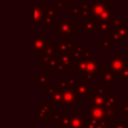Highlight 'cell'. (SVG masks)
Instances as JSON below:
<instances>
[{"instance_id": "4fadbf2b", "label": "cell", "mask_w": 128, "mask_h": 128, "mask_svg": "<svg viewBox=\"0 0 128 128\" xmlns=\"http://www.w3.org/2000/svg\"><path fill=\"white\" fill-rule=\"evenodd\" d=\"M60 115L59 110H51V109H44L40 106L36 107V118L41 120H55Z\"/></svg>"}, {"instance_id": "9c48e42d", "label": "cell", "mask_w": 128, "mask_h": 128, "mask_svg": "<svg viewBox=\"0 0 128 128\" xmlns=\"http://www.w3.org/2000/svg\"><path fill=\"white\" fill-rule=\"evenodd\" d=\"M58 62L63 66L65 70H76L77 71V62L74 60V57L71 52L57 54Z\"/></svg>"}, {"instance_id": "4dcf8cb0", "label": "cell", "mask_w": 128, "mask_h": 128, "mask_svg": "<svg viewBox=\"0 0 128 128\" xmlns=\"http://www.w3.org/2000/svg\"><path fill=\"white\" fill-rule=\"evenodd\" d=\"M56 91V87L54 84H50L47 88H46V93H45V97L46 98H51L53 96V94Z\"/></svg>"}, {"instance_id": "d6986e66", "label": "cell", "mask_w": 128, "mask_h": 128, "mask_svg": "<svg viewBox=\"0 0 128 128\" xmlns=\"http://www.w3.org/2000/svg\"><path fill=\"white\" fill-rule=\"evenodd\" d=\"M70 121H71V116H69V115H59L54 120V124L58 125L59 128H69Z\"/></svg>"}, {"instance_id": "7bdbcfd3", "label": "cell", "mask_w": 128, "mask_h": 128, "mask_svg": "<svg viewBox=\"0 0 128 128\" xmlns=\"http://www.w3.org/2000/svg\"><path fill=\"white\" fill-rule=\"evenodd\" d=\"M62 1L66 4L67 7H69V6H71V5L73 4V0H62Z\"/></svg>"}, {"instance_id": "e0dca14e", "label": "cell", "mask_w": 128, "mask_h": 128, "mask_svg": "<svg viewBox=\"0 0 128 128\" xmlns=\"http://www.w3.org/2000/svg\"><path fill=\"white\" fill-rule=\"evenodd\" d=\"M105 107L108 109H115L120 107L118 105V93H107Z\"/></svg>"}, {"instance_id": "f35d334b", "label": "cell", "mask_w": 128, "mask_h": 128, "mask_svg": "<svg viewBox=\"0 0 128 128\" xmlns=\"http://www.w3.org/2000/svg\"><path fill=\"white\" fill-rule=\"evenodd\" d=\"M95 128H110V121H98Z\"/></svg>"}, {"instance_id": "681fc988", "label": "cell", "mask_w": 128, "mask_h": 128, "mask_svg": "<svg viewBox=\"0 0 128 128\" xmlns=\"http://www.w3.org/2000/svg\"><path fill=\"white\" fill-rule=\"evenodd\" d=\"M127 18H128V12H127Z\"/></svg>"}, {"instance_id": "cb8c5ba5", "label": "cell", "mask_w": 128, "mask_h": 128, "mask_svg": "<svg viewBox=\"0 0 128 128\" xmlns=\"http://www.w3.org/2000/svg\"><path fill=\"white\" fill-rule=\"evenodd\" d=\"M109 23L113 28L123 25V16L122 15H112L109 19Z\"/></svg>"}, {"instance_id": "4316f807", "label": "cell", "mask_w": 128, "mask_h": 128, "mask_svg": "<svg viewBox=\"0 0 128 128\" xmlns=\"http://www.w3.org/2000/svg\"><path fill=\"white\" fill-rule=\"evenodd\" d=\"M117 33H119L122 37L128 39V24H123L121 26H118V27H115L113 28Z\"/></svg>"}, {"instance_id": "6da1fadb", "label": "cell", "mask_w": 128, "mask_h": 128, "mask_svg": "<svg viewBox=\"0 0 128 128\" xmlns=\"http://www.w3.org/2000/svg\"><path fill=\"white\" fill-rule=\"evenodd\" d=\"M77 73L81 77H85L90 80L96 79V76L100 74V65L98 60L93 57H89L86 59H80L77 62Z\"/></svg>"}, {"instance_id": "ab89813d", "label": "cell", "mask_w": 128, "mask_h": 128, "mask_svg": "<svg viewBox=\"0 0 128 128\" xmlns=\"http://www.w3.org/2000/svg\"><path fill=\"white\" fill-rule=\"evenodd\" d=\"M121 112L124 116H128V101H124L121 105Z\"/></svg>"}, {"instance_id": "484cf974", "label": "cell", "mask_w": 128, "mask_h": 128, "mask_svg": "<svg viewBox=\"0 0 128 128\" xmlns=\"http://www.w3.org/2000/svg\"><path fill=\"white\" fill-rule=\"evenodd\" d=\"M68 15L69 16H82L83 11L81 6H69L68 7Z\"/></svg>"}, {"instance_id": "7dc6e473", "label": "cell", "mask_w": 128, "mask_h": 128, "mask_svg": "<svg viewBox=\"0 0 128 128\" xmlns=\"http://www.w3.org/2000/svg\"><path fill=\"white\" fill-rule=\"evenodd\" d=\"M127 101H128V89H127Z\"/></svg>"}, {"instance_id": "c3c4849f", "label": "cell", "mask_w": 128, "mask_h": 128, "mask_svg": "<svg viewBox=\"0 0 128 128\" xmlns=\"http://www.w3.org/2000/svg\"><path fill=\"white\" fill-rule=\"evenodd\" d=\"M110 128H113V127H112V126H111V124H110Z\"/></svg>"}, {"instance_id": "9a60e30c", "label": "cell", "mask_w": 128, "mask_h": 128, "mask_svg": "<svg viewBox=\"0 0 128 128\" xmlns=\"http://www.w3.org/2000/svg\"><path fill=\"white\" fill-rule=\"evenodd\" d=\"M106 95L107 93H99V92H95L92 93L91 97H90V101H91V105L95 106V107H104L105 106V100H106Z\"/></svg>"}, {"instance_id": "7c38bea8", "label": "cell", "mask_w": 128, "mask_h": 128, "mask_svg": "<svg viewBox=\"0 0 128 128\" xmlns=\"http://www.w3.org/2000/svg\"><path fill=\"white\" fill-rule=\"evenodd\" d=\"M59 15H60V11L56 6H46V17H45L44 26L47 30L55 28L54 18L55 16H59Z\"/></svg>"}, {"instance_id": "2e32d148", "label": "cell", "mask_w": 128, "mask_h": 128, "mask_svg": "<svg viewBox=\"0 0 128 128\" xmlns=\"http://www.w3.org/2000/svg\"><path fill=\"white\" fill-rule=\"evenodd\" d=\"M101 75V80H100V86L105 87V84H112L116 78V75L114 72H112L110 69L109 70H101L100 72Z\"/></svg>"}, {"instance_id": "ba28073f", "label": "cell", "mask_w": 128, "mask_h": 128, "mask_svg": "<svg viewBox=\"0 0 128 128\" xmlns=\"http://www.w3.org/2000/svg\"><path fill=\"white\" fill-rule=\"evenodd\" d=\"M76 93L78 97H91L92 92H91V80L87 79L85 77H81L78 80V83L75 87Z\"/></svg>"}, {"instance_id": "ffe728a7", "label": "cell", "mask_w": 128, "mask_h": 128, "mask_svg": "<svg viewBox=\"0 0 128 128\" xmlns=\"http://www.w3.org/2000/svg\"><path fill=\"white\" fill-rule=\"evenodd\" d=\"M50 103L52 106H63V96H62V90L60 88H57L53 96L50 98Z\"/></svg>"}, {"instance_id": "bcb514c9", "label": "cell", "mask_w": 128, "mask_h": 128, "mask_svg": "<svg viewBox=\"0 0 128 128\" xmlns=\"http://www.w3.org/2000/svg\"><path fill=\"white\" fill-rule=\"evenodd\" d=\"M110 1H111V2H118L119 0H110Z\"/></svg>"}, {"instance_id": "7a4b0ae2", "label": "cell", "mask_w": 128, "mask_h": 128, "mask_svg": "<svg viewBox=\"0 0 128 128\" xmlns=\"http://www.w3.org/2000/svg\"><path fill=\"white\" fill-rule=\"evenodd\" d=\"M113 10L114 7L110 4L109 1H94L92 3L91 15H93L100 21H109V19L113 15Z\"/></svg>"}, {"instance_id": "44dd1931", "label": "cell", "mask_w": 128, "mask_h": 128, "mask_svg": "<svg viewBox=\"0 0 128 128\" xmlns=\"http://www.w3.org/2000/svg\"><path fill=\"white\" fill-rule=\"evenodd\" d=\"M36 79L38 81V84L40 85V88H42V89H46L51 84L50 83L51 77L49 74H37Z\"/></svg>"}, {"instance_id": "60d3db41", "label": "cell", "mask_w": 128, "mask_h": 128, "mask_svg": "<svg viewBox=\"0 0 128 128\" xmlns=\"http://www.w3.org/2000/svg\"><path fill=\"white\" fill-rule=\"evenodd\" d=\"M55 6L58 8V10H59V11H62V10L66 7V4H65L62 0H58V1L55 3Z\"/></svg>"}, {"instance_id": "603a6c76", "label": "cell", "mask_w": 128, "mask_h": 128, "mask_svg": "<svg viewBox=\"0 0 128 128\" xmlns=\"http://www.w3.org/2000/svg\"><path fill=\"white\" fill-rule=\"evenodd\" d=\"M110 38L114 41V43H127V41H128V39L122 37V36H121L119 33H117L113 28H112V30H111V32H110Z\"/></svg>"}, {"instance_id": "277c9868", "label": "cell", "mask_w": 128, "mask_h": 128, "mask_svg": "<svg viewBox=\"0 0 128 128\" xmlns=\"http://www.w3.org/2000/svg\"><path fill=\"white\" fill-rule=\"evenodd\" d=\"M57 43L55 42L54 38H48L43 53L41 55L40 64L42 66H46L50 62L57 60Z\"/></svg>"}, {"instance_id": "8fae6325", "label": "cell", "mask_w": 128, "mask_h": 128, "mask_svg": "<svg viewBox=\"0 0 128 128\" xmlns=\"http://www.w3.org/2000/svg\"><path fill=\"white\" fill-rule=\"evenodd\" d=\"M62 96H63V106H67V107L77 106L78 96H77L75 87H71V88H68V89H63L62 90Z\"/></svg>"}, {"instance_id": "d4e9b609", "label": "cell", "mask_w": 128, "mask_h": 128, "mask_svg": "<svg viewBox=\"0 0 128 128\" xmlns=\"http://www.w3.org/2000/svg\"><path fill=\"white\" fill-rule=\"evenodd\" d=\"M100 43H101V46L103 47V49L105 50V52H109L111 48L114 47V41L109 38V39H106V38H100Z\"/></svg>"}, {"instance_id": "8992f818", "label": "cell", "mask_w": 128, "mask_h": 128, "mask_svg": "<svg viewBox=\"0 0 128 128\" xmlns=\"http://www.w3.org/2000/svg\"><path fill=\"white\" fill-rule=\"evenodd\" d=\"M127 59L126 56H113L109 59V68L115 73L117 79H120L122 71L127 66Z\"/></svg>"}, {"instance_id": "1f68e13d", "label": "cell", "mask_w": 128, "mask_h": 128, "mask_svg": "<svg viewBox=\"0 0 128 128\" xmlns=\"http://www.w3.org/2000/svg\"><path fill=\"white\" fill-rule=\"evenodd\" d=\"M78 80H79L78 74H69V75H68V81L70 82V84H71L72 86L76 87V85H77V83H78Z\"/></svg>"}, {"instance_id": "e575fe53", "label": "cell", "mask_w": 128, "mask_h": 128, "mask_svg": "<svg viewBox=\"0 0 128 128\" xmlns=\"http://www.w3.org/2000/svg\"><path fill=\"white\" fill-rule=\"evenodd\" d=\"M91 47H83L82 50V55H81V59H86L91 57Z\"/></svg>"}, {"instance_id": "30bf717a", "label": "cell", "mask_w": 128, "mask_h": 128, "mask_svg": "<svg viewBox=\"0 0 128 128\" xmlns=\"http://www.w3.org/2000/svg\"><path fill=\"white\" fill-rule=\"evenodd\" d=\"M88 122V115H83L81 110H74L72 112L69 128H86Z\"/></svg>"}, {"instance_id": "74e56055", "label": "cell", "mask_w": 128, "mask_h": 128, "mask_svg": "<svg viewBox=\"0 0 128 128\" xmlns=\"http://www.w3.org/2000/svg\"><path fill=\"white\" fill-rule=\"evenodd\" d=\"M59 40L73 41V34H61V35H59Z\"/></svg>"}, {"instance_id": "836d02e7", "label": "cell", "mask_w": 128, "mask_h": 128, "mask_svg": "<svg viewBox=\"0 0 128 128\" xmlns=\"http://www.w3.org/2000/svg\"><path fill=\"white\" fill-rule=\"evenodd\" d=\"M120 79L122 80V82L124 84H128V65L124 68V70L122 71L121 73V76H120Z\"/></svg>"}, {"instance_id": "f6af8a7d", "label": "cell", "mask_w": 128, "mask_h": 128, "mask_svg": "<svg viewBox=\"0 0 128 128\" xmlns=\"http://www.w3.org/2000/svg\"><path fill=\"white\" fill-rule=\"evenodd\" d=\"M77 1H78L79 3H83V2H86L87 0H77Z\"/></svg>"}, {"instance_id": "5b68a950", "label": "cell", "mask_w": 128, "mask_h": 128, "mask_svg": "<svg viewBox=\"0 0 128 128\" xmlns=\"http://www.w3.org/2000/svg\"><path fill=\"white\" fill-rule=\"evenodd\" d=\"M54 32L57 35L61 34H76L78 32V25L75 24L71 19H60L58 24H55Z\"/></svg>"}, {"instance_id": "83f0119b", "label": "cell", "mask_w": 128, "mask_h": 128, "mask_svg": "<svg viewBox=\"0 0 128 128\" xmlns=\"http://www.w3.org/2000/svg\"><path fill=\"white\" fill-rule=\"evenodd\" d=\"M112 26L109 23V21H100V30L102 33H109L112 30Z\"/></svg>"}, {"instance_id": "7402d4cb", "label": "cell", "mask_w": 128, "mask_h": 128, "mask_svg": "<svg viewBox=\"0 0 128 128\" xmlns=\"http://www.w3.org/2000/svg\"><path fill=\"white\" fill-rule=\"evenodd\" d=\"M82 50H83V45L81 42H77V43H74V46H73V50H72V55L74 57V60L76 62H78L80 59H81V55H82Z\"/></svg>"}, {"instance_id": "5bb4252c", "label": "cell", "mask_w": 128, "mask_h": 128, "mask_svg": "<svg viewBox=\"0 0 128 128\" xmlns=\"http://www.w3.org/2000/svg\"><path fill=\"white\" fill-rule=\"evenodd\" d=\"M46 17V6H32V23L44 25Z\"/></svg>"}, {"instance_id": "52a82bcc", "label": "cell", "mask_w": 128, "mask_h": 128, "mask_svg": "<svg viewBox=\"0 0 128 128\" xmlns=\"http://www.w3.org/2000/svg\"><path fill=\"white\" fill-rule=\"evenodd\" d=\"M31 38H32V48L34 50V52L36 53V55L38 57H41L43 50L45 48L46 42H47V35L45 33H32L31 34Z\"/></svg>"}, {"instance_id": "f546056e", "label": "cell", "mask_w": 128, "mask_h": 128, "mask_svg": "<svg viewBox=\"0 0 128 128\" xmlns=\"http://www.w3.org/2000/svg\"><path fill=\"white\" fill-rule=\"evenodd\" d=\"M82 7V11H83V15H89L91 14V9H92V3H90L89 1L83 2L81 4Z\"/></svg>"}, {"instance_id": "d590c367", "label": "cell", "mask_w": 128, "mask_h": 128, "mask_svg": "<svg viewBox=\"0 0 128 128\" xmlns=\"http://www.w3.org/2000/svg\"><path fill=\"white\" fill-rule=\"evenodd\" d=\"M97 123H98V120H96V119H94L88 115V122H87L86 128H95Z\"/></svg>"}, {"instance_id": "b9f144b4", "label": "cell", "mask_w": 128, "mask_h": 128, "mask_svg": "<svg viewBox=\"0 0 128 128\" xmlns=\"http://www.w3.org/2000/svg\"><path fill=\"white\" fill-rule=\"evenodd\" d=\"M39 106L42 107V108H44V109H51V107H52V105H51L50 102H41Z\"/></svg>"}, {"instance_id": "f1b7e54d", "label": "cell", "mask_w": 128, "mask_h": 128, "mask_svg": "<svg viewBox=\"0 0 128 128\" xmlns=\"http://www.w3.org/2000/svg\"><path fill=\"white\" fill-rule=\"evenodd\" d=\"M111 126H112L113 128H127V121H126V120L116 119V120L112 121Z\"/></svg>"}, {"instance_id": "d6a6232c", "label": "cell", "mask_w": 128, "mask_h": 128, "mask_svg": "<svg viewBox=\"0 0 128 128\" xmlns=\"http://www.w3.org/2000/svg\"><path fill=\"white\" fill-rule=\"evenodd\" d=\"M71 87H74V86H72L71 84H70V82L68 81V79L67 80H64V79H62V80H60L59 81V88L60 89H68V88H71Z\"/></svg>"}, {"instance_id": "ac0fdd59", "label": "cell", "mask_w": 128, "mask_h": 128, "mask_svg": "<svg viewBox=\"0 0 128 128\" xmlns=\"http://www.w3.org/2000/svg\"><path fill=\"white\" fill-rule=\"evenodd\" d=\"M56 45H57V54H61V53L72 52L74 43H73V41H62V40H59V42Z\"/></svg>"}, {"instance_id": "ee69618b", "label": "cell", "mask_w": 128, "mask_h": 128, "mask_svg": "<svg viewBox=\"0 0 128 128\" xmlns=\"http://www.w3.org/2000/svg\"><path fill=\"white\" fill-rule=\"evenodd\" d=\"M46 0H32V2H45Z\"/></svg>"}, {"instance_id": "3957f363", "label": "cell", "mask_w": 128, "mask_h": 128, "mask_svg": "<svg viewBox=\"0 0 128 128\" xmlns=\"http://www.w3.org/2000/svg\"><path fill=\"white\" fill-rule=\"evenodd\" d=\"M81 32L82 34H99L100 20L95 18L93 15H82L81 16Z\"/></svg>"}, {"instance_id": "8d00e7d4", "label": "cell", "mask_w": 128, "mask_h": 128, "mask_svg": "<svg viewBox=\"0 0 128 128\" xmlns=\"http://www.w3.org/2000/svg\"><path fill=\"white\" fill-rule=\"evenodd\" d=\"M64 71H65V69H64L63 66L58 62V63H57V66H56V68H55V70H54L55 75H63V74H64Z\"/></svg>"}]
</instances>
